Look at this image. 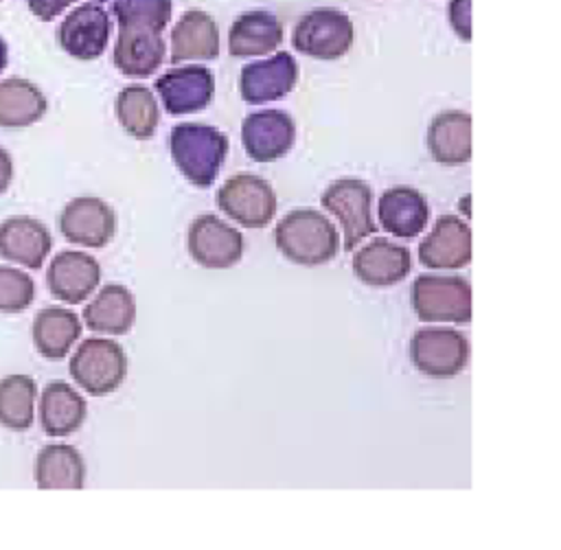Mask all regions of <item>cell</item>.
<instances>
[{"mask_svg":"<svg viewBox=\"0 0 561 550\" xmlns=\"http://www.w3.org/2000/svg\"><path fill=\"white\" fill-rule=\"evenodd\" d=\"M274 243L287 261L316 267L337 256L340 232L327 215L313 208H296L276 224Z\"/></svg>","mask_w":561,"mask_h":550,"instance_id":"obj_1","label":"cell"},{"mask_svg":"<svg viewBox=\"0 0 561 550\" xmlns=\"http://www.w3.org/2000/svg\"><path fill=\"white\" fill-rule=\"evenodd\" d=\"M169 151L180 173L199 188L219 175L228 156V138L213 125L180 123L169 134Z\"/></svg>","mask_w":561,"mask_h":550,"instance_id":"obj_2","label":"cell"},{"mask_svg":"<svg viewBox=\"0 0 561 550\" xmlns=\"http://www.w3.org/2000/svg\"><path fill=\"white\" fill-rule=\"evenodd\" d=\"M70 377L92 397L114 392L127 377V355L123 346L107 337L83 340L70 357Z\"/></svg>","mask_w":561,"mask_h":550,"instance_id":"obj_3","label":"cell"},{"mask_svg":"<svg viewBox=\"0 0 561 550\" xmlns=\"http://www.w3.org/2000/svg\"><path fill=\"white\" fill-rule=\"evenodd\" d=\"M355 28L351 18L335 7H318L307 11L291 31V46L313 59L333 61L353 46Z\"/></svg>","mask_w":561,"mask_h":550,"instance_id":"obj_4","label":"cell"},{"mask_svg":"<svg viewBox=\"0 0 561 550\" xmlns=\"http://www.w3.org/2000/svg\"><path fill=\"white\" fill-rule=\"evenodd\" d=\"M412 307L423 322L469 324L471 285L462 276L421 274L412 283Z\"/></svg>","mask_w":561,"mask_h":550,"instance_id":"obj_5","label":"cell"},{"mask_svg":"<svg viewBox=\"0 0 561 550\" xmlns=\"http://www.w3.org/2000/svg\"><path fill=\"white\" fill-rule=\"evenodd\" d=\"M320 204L324 210L333 213L344 232V250L351 252L359 241L377 232V224L373 221L370 204L373 191L359 177H340L331 182L320 195Z\"/></svg>","mask_w":561,"mask_h":550,"instance_id":"obj_6","label":"cell"},{"mask_svg":"<svg viewBox=\"0 0 561 550\" xmlns=\"http://www.w3.org/2000/svg\"><path fill=\"white\" fill-rule=\"evenodd\" d=\"M217 208L245 228H265L276 215L272 184L254 173L230 175L215 195Z\"/></svg>","mask_w":561,"mask_h":550,"instance_id":"obj_7","label":"cell"},{"mask_svg":"<svg viewBox=\"0 0 561 550\" xmlns=\"http://www.w3.org/2000/svg\"><path fill=\"white\" fill-rule=\"evenodd\" d=\"M410 357L419 373L434 379H449L465 370L469 342L454 329H419L410 340Z\"/></svg>","mask_w":561,"mask_h":550,"instance_id":"obj_8","label":"cell"},{"mask_svg":"<svg viewBox=\"0 0 561 550\" xmlns=\"http://www.w3.org/2000/svg\"><path fill=\"white\" fill-rule=\"evenodd\" d=\"M186 248L195 263L206 270H226L243 256V234L217 215H199L186 232Z\"/></svg>","mask_w":561,"mask_h":550,"instance_id":"obj_9","label":"cell"},{"mask_svg":"<svg viewBox=\"0 0 561 550\" xmlns=\"http://www.w3.org/2000/svg\"><path fill=\"white\" fill-rule=\"evenodd\" d=\"M59 232L83 248H105L116 234L114 208L96 195L72 197L59 213Z\"/></svg>","mask_w":561,"mask_h":550,"instance_id":"obj_10","label":"cell"},{"mask_svg":"<svg viewBox=\"0 0 561 550\" xmlns=\"http://www.w3.org/2000/svg\"><path fill=\"white\" fill-rule=\"evenodd\" d=\"M112 20L96 2L75 7L57 26V44L79 61L99 59L110 42Z\"/></svg>","mask_w":561,"mask_h":550,"instance_id":"obj_11","label":"cell"},{"mask_svg":"<svg viewBox=\"0 0 561 550\" xmlns=\"http://www.w3.org/2000/svg\"><path fill=\"white\" fill-rule=\"evenodd\" d=\"M296 142V123L283 110L252 112L241 123V145L256 162H274Z\"/></svg>","mask_w":561,"mask_h":550,"instance_id":"obj_12","label":"cell"},{"mask_svg":"<svg viewBox=\"0 0 561 550\" xmlns=\"http://www.w3.org/2000/svg\"><path fill=\"white\" fill-rule=\"evenodd\" d=\"M298 83L294 55L280 50L267 59L245 64L239 75V94L245 103L263 105L287 96Z\"/></svg>","mask_w":561,"mask_h":550,"instance_id":"obj_13","label":"cell"},{"mask_svg":"<svg viewBox=\"0 0 561 550\" xmlns=\"http://www.w3.org/2000/svg\"><path fill=\"white\" fill-rule=\"evenodd\" d=\"M156 90L169 114L182 116L204 110L215 96V77L206 66L171 68L156 79Z\"/></svg>","mask_w":561,"mask_h":550,"instance_id":"obj_14","label":"cell"},{"mask_svg":"<svg viewBox=\"0 0 561 550\" xmlns=\"http://www.w3.org/2000/svg\"><path fill=\"white\" fill-rule=\"evenodd\" d=\"M101 265L94 256L81 250H61L53 256L46 270L48 291L66 302L79 305L99 287Z\"/></svg>","mask_w":561,"mask_h":550,"instance_id":"obj_15","label":"cell"},{"mask_svg":"<svg viewBox=\"0 0 561 550\" xmlns=\"http://www.w3.org/2000/svg\"><path fill=\"white\" fill-rule=\"evenodd\" d=\"M419 261L430 270H460L471 261V230L458 215H440L419 245Z\"/></svg>","mask_w":561,"mask_h":550,"instance_id":"obj_16","label":"cell"},{"mask_svg":"<svg viewBox=\"0 0 561 550\" xmlns=\"http://www.w3.org/2000/svg\"><path fill=\"white\" fill-rule=\"evenodd\" d=\"M50 250V230L39 219L15 215L0 221V259L28 270H39Z\"/></svg>","mask_w":561,"mask_h":550,"instance_id":"obj_17","label":"cell"},{"mask_svg":"<svg viewBox=\"0 0 561 550\" xmlns=\"http://www.w3.org/2000/svg\"><path fill=\"white\" fill-rule=\"evenodd\" d=\"M412 270L410 250L377 237L353 254V274L370 287H390L401 283Z\"/></svg>","mask_w":561,"mask_h":550,"instance_id":"obj_18","label":"cell"},{"mask_svg":"<svg viewBox=\"0 0 561 550\" xmlns=\"http://www.w3.org/2000/svg\"><path fill=\"white\" fill-rule=\"evenodd\" d=\"M167 46L162 33L145 26H118L112 61L121 75L145 79L164 61Z\"/></svg>","mask_w":561,"mask_h":550,"instance_id":"obj_19","label":"cell"},{"mask_svg":"<svg viewBox=\"0 0 561 550\" xmlns=\"http://www.w3.org/2000/svg\"><path fill=\"white\" fill-rule=\"evenodd\" d=\"M219 55V26L202 9H188L171 28V64L208 61Z\"/></svg>","mask_w":561,"mask_h":550,"instance_id":"obj_20","label":"cell"},{"mask_svg":"<svg viewBox=\"0 0 561 550\" xmlns=\"http://www.w3.org/2000/svg\"><path fill=\"white\" fill-rule=\"evenodd\" d=\"M379 224L399 239H414L430 219V206L421 191L412 186H392L379 195Z\"/></svg>","mask_w":561,"mask_h":550,"instance_id":"obj_21","label":"cell"},{"mask_svg":"<svg viewBox=\"0 0 561 550\" xmlns=\"http://www.w3.org/2000/svg\"><path fill=\"white\" fill-rule=\"evenodd\" d=\"M280 20L263 9H252L237 15L228 33V50L237 59L270 55L280 46Z\"/></svg>","mask_w":561,"mask_h":550,"instance_id":"obj_22","label":"cell"},{"mask_svg":"<svg viewBox=\"0 0 561 550\" xmlns=\"http://www.w3.org/2000/svg\"><path fill=\"white\" fill-rule=\"evenodd\" d=\"M83 322L94 333L123 335L136 322V298L118 283L103 285L83 307Z\"/></svg>","mask_w":561,"mask_h":550,"instance_id":"obj_23","label":"cell"},{"mask_svg":"<svg viewBox=\"0 0 561 550\" xmlns=\"http://www.w3.org/2000/svg\"><path fill=\"white\" fill-rule=\"evenodd\" d=\"M88 414L85 399L66 381H50L39 397V425L46 436L75 434Z\"/></svg>","mask_w":561,"mask_h":550,"instance_id":"obj_24","label":"cell"},{"mask_svg":"<svg viewBox=\"0 0 561 550\" xmlns=\"http://www.w3.org/2000/svg\"><path fill=\"white\" fill-rule=\"evenodd\" d=\"M427 149L440 164H467L471 160V116L460 110L436 114L427 127Z\"/></svg>","mask_w":561,"mask_h":550,"instance_id":"obj_25","label":"cell"},{"mask_svg":"<svg viewBox=\"0 0 561 550\" xmlns=\"http://www.w3.org/2000/svg\"><path fill=\"white\" fill-rule=\"evenodd\" d=\"M33 344L46 359H64L81 335V320L64 307H44L33 318Z\"/></svg>","mask_w":561,"mask_h":550,"instance_id":"obj_26","label":"cell"},{"mask_svg":"<svg viewBox=\"0 0 561 550\" xmlns=\"http://www.w3.org/2000/svg\"><path fill=\"white\" fill-rule=\"evenodd\" d=\"M33 475L37 489H83L85 465L77 447L66 443H50L39 449Z\"/></svg>","mask_w":561,"mask_h":550,"instance_id":"obj_27","label":"cell"},{"mask_svg":"<svg viewBox=\"0 0 561 550\" xmlns=\"http://www.w3.org/2000/svg\"><path fill=\"white\" fill-rule=\"evenodd\" d=\"M46 110L48 101L33 81L22 77L0 81V127H28L37 123Z\"/></svg>","mask_w":561,"mask_h":550,"instance_id":"obj_28","label":"cell"},{"mask_svg":"<svg viewBox=\"0 0 561 550\" xmlns=\"http://www.w3.org/2000/svg\"><path fill=\"white\" fill-rule=\"evenodd\" d=\"M114 112L121 127L136 140H149L160 123V107L145 85H127L116 94Z\"/></svg>","mask_w":561,"mask_h":550,"instance_id":"obj_29","label":"cell"},{"mask_svg":"<svg viewBox=\"0 0 561 550\" xmlns=\"http://www.w3.org/2000/svg\"><path fill=\"white\" fill-rule=\"evenodd\" d=\"M37 383L28 375H7L0 379V425L24 432L35 419Z\"/></svg>","mask_w":561,"mask_h":550,"instance_id":"obj_30","label":"cell"},{"mask_svg":"<svg viewBox=\"0 0 561 550\" xmlns=\"http://www.w3.org/2000/svg\"><path fill=\"white\" fill-rule=\"evenodd\" d=\"M171 0H112L118 26H145L162 33L171 20Z\"/></svg>","mask_w":561,"mask_h":550,"instance_id":"obj_31","label":"cell"},{"mask_svg":"<svg viewBox=\"0 0 561 550\" xmlns=\"http://www.w3.org/2000/svg\"><path fill=\"white\" fill-rule=\"evenodd\" d=\"M35 300L33 278L11 265H0V313H20Z\"/></svg>","mask_w":561,"mask_h":550,"instance_id":"obj_32","label":"cell"},{"mask_svg":"<svg viewBox=\"0 0 561 550\" xmlns=\"http://www.w3.org/2000/svg\"><path fill=\"white\" fill-rule=\"evenodd\" d=\"M449 26L462 42L471 39V0H449L447 4Z\"/></svg>","mask_w":561,"mask_h":550,"instance_id":"obj_33","label":"cell"},{"mask_svg":"<svg viewBox=\"0 0 561 550\" xmlns=\"http://www.w3.org/2000/svg\"><path fill=\"white\" fill-rule=\"evenodd\" d=\"M72 2H77V0H26V7L35 18L50 22L57 15H61Z\"/></svg>","mask_w":561,"mask_h":550,"instance_id":"obj_34","label":"cell"},{"mask_svg":"<svg viewBox=\"0 0 561 550\" xmlns=\"http://www.w3.org/2000/svg\"><path fill=\"white\" fill-rule=\"evenodd\" d=\"M11 180H13V160H11V153L0 147V195L11 186Z\"/></svg>","mask_w":561,"mask_h":550,"instance_id":"obj_35","label":"cell"},{"mask_svg":"<svg viewBox=\"0 0 561 550\" xmlns=\"http://www.w3.org/2000/svg\"><path fill=\"white\" fill-rule=\"evenodd\" d=\"M7 61H9V46H7V42L0 37V72L7 68Z\"/></svg>","mask_w":561,"mask_h":550,"instance_id":"obj_36","label":"cell"},{"mask_svg":"<svg viewBox=\"0 0 561 550\" xmlns=\"http://www.w3.org/2000/svg\"><path fill=\"white\" fill-rule=\"evenodd\" d=\"M96 2H101V0H96Z\"/></svg>","mask_w":561,"mask_h":550,"instance_id":"obj_37","label":"cell"}]
</instances>
